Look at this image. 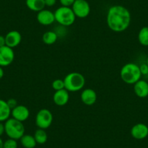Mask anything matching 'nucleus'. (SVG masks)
Segmentation results:
<instances>
[{"instance_id":"nucleus-1","label":"nucleus","mask_w":148,"mask_h":148,"mask_svg":"<svg viewBox=\"0 0 148 148\" xmlns=\"http://www.w3.org/2000/svg\"><path fill=\"white\" fill-rule=\"evenodd\" d=\"M132 16L129 10L122 5H113L107 12V25L115 32H123L129 28Z\"/></svg>"},{"instance_id":"nucleus-2","label":"nucleus","mask_w":148,"mask_h":148,"mask_svg":"<svg viewBox=\"0 0 148 148\" xmlns=\"http://www.w3.org/2000/svg\"><path fill=\"white\" fill-rule=\"evenodd\" d=\"M121 79L128 84H134L140 80L142 73L139 66L134 62H128L121 68L120 71Z\"/></svg>"},{"instance_id":"nucleus-3","label":"nucleus","mask_w":148,"mask_h":148,"mask_svg":"<svg viewBox=\"0 0 148 148\" xmlns=\"http://www.w3.org/2000/svg\"><path fill=\"white\" fill-rule=\"evenodd\" d=\"M63 81L65 84V89L71 92L82 90L86 84L84 76L78 72H72L67 74Z\"/></svg>"},{"instance_id":"nucleus-4","label":"nucleus","mask_w":148,"mask_h":148,"mask_svg":"<svg viewBox=\"0 0 148 148\" xmlns=\"http://www.w3.org/2000/svg\"><path fill=\"white\" fill-rule=\"evenodd\" d=\"M5 134L11 139L18 140L25 134V127L23 122L10 118L5 122Z\"/></svg>"},{"instance_id":"nucleus-5","label":"nucleus","mask_w":148,"mask_h":148,"mask_svg":"<svg viewBox=\"0 0 148 148\" xmlns=\"http://www.w3.org/2000/svg\"><path fill=\"white\" fill-rule=\"evenodd\" d=\"M54 13L55 21L63 26H70L76 21V17L71 8L61 6L58 8Z\"/></svg>"},{"instance_id":"nucleus-6","label":"nucleus","mask_w":148,"mask_h":148,"mask_svg":"<svg viewBox=\"0 0 148 148\" xmlns=\"http://www.w3.org/2000/svg\"><path fill=\"white\" fill-rule=\"evenodd\" d=\"M36 125L39 129H47L52 125L53 115L48 109H41L36 116Z\"/></svg>"},{"instance_id":"nucleus-7","label":"nucleus","mask_w":148,"mask_h":148,"mask_svg":"<svg viewBox=\"0 0 148 148\" xmlns=\"http://www.w3.org/2000/svg\"><path fill=\"white\" fill-rule=\"evenodd\" d=\"M71 8L76 18H86L91 11L90 5L86 0H75Z\"/></svg>"},{"instance_id":"nucleus-8","label":"nucleus","mask_w":148,"mask_h":148,"mask_svg":"<svg viewBox=\"0 0 148 148\" xmlns=\"http://www.w3.org/2000/svg\"><path fill=\"white\" fill-rule=\"evenodd\" d=\"M15 59V52L12 48L8 46L0 47V66L7 67L12 63Z\"/></svg>"},{"instance_id":"nucleus-9","label":"nucleus","mask_w":148,"mask_h":148,"mask_svg":"<svg viewBox=\"0 0 148 148\" xmlns=\"http://www.w3.org/2000/svg\"><path fill=\"white\" fill-rule=\"evenodd\" d=\"M36 20L38 23L42 25H52L55 22V13L49 10L44 9L37 12Z\"/></svg>"},{"instance_id":"nucleus-10","label":"nucleus","mask_w":148,"mask_h":148,"mask_svg":"<svg viewBox=\"0 0 148 148\" xmlns=\"http://www.w3.org/2000/svg\"><path fill=\"white\" fill-rule=\"evenodd\" d=\"M12 118L19 121L21 122H24L29 118L30 111L28 108L25 105H17L15 108L11 110Z\"/></svg>"},{"instance_id":"nucleus-11","label":"nucleus","mask_w":148,"mask_h":148,"mask_svg":"<svg viewBox=\"0 0 148 148\" xmlns=\"http://www.w3.org/2000/svg\"><path fill=\"white\" fill-rule=\"evenodd\" d=\"M131 134L135 139L142 140L148 136V126L142 123H136L132 126Z\"/></svg>"},{"instance_id":"nucleus-12","label":"nucleus","mask_w":148,"mask_h":148,"mask_svg":"<svg viewBox=\"0 0 148 148\" xmlns=\"http://www.w3.org/2000/svg\"><path fill=\"white\" fill-rule=\"evenodd\" d=\"M5 37L6 46L12 49L18 47L22 41V36L18 31H9Z\"/></svg>"},{"instance_id":"nucleus-13","label":"nucleus","mask_w":148,"mask_h":148,"mask_svg":"<svg viewBox=\"0 0 148 148\" xmlns=\"http://www.w3.org/2000/svg\"><path fill=\"white\" fill-rule=\"evenodd\" d=\"M81 99L84 105L91 106L96 102L97 99V95L96 92L92 89H84L81 94Z\"/></svg>"},{"instance_id":"nucleus-14","label":"nucleus","mask_w":148,"mask_h":148,"mask_svg":"<svg viewBox=\"0 0 148 148\" xmlns=\"http://www.w3.org/2000/svg\"><path fill=\"white\" fill-rule=\"evenodd\" d=\"M69 92L65 89L55 91L53 95V102L58 106H64L69 101Z\"/></svg>"},{"instance_id":"nucleus-15","label":"nucleus","mask_w":148,"mask_h":148,"mask_svg":"<svg viewBox=\"0 0 148 148\" xmlns=\"http://www.w3.org/2000/svg\"><path fill=\"white\" fill-rule=\"evenodd\" d=\"M134 91L138 97H147L148 96V83L146 81L140 79L134 84Z\"/></svg>"},{"instance_id":"nucleus-16","label":"nucleus","mask_w":148,"mask_h":148,"mask_svg":"<svg viewBox=\"0 0 148 148\" xmlns=\"http://www.w3.org/2000/svg\"><path fill=\"white\" fill-rule=\"evenodd\" d=\"M11 110L7 101L0 99V122H5L10 119Z\"/></svg>"},{"instance_id":"nucleus-17","label":"nucleus","mask_w":148,"mask_h":148,"mask_svg":"<svg viewBox=\"0 0 148 148\" xmlns=\"http://www.w3.org/2000/svg\"><path fill=\"white\" fill-rule=\"evenodd\" d=\"M25 5L27 8L34 12H39L45 9V0H25Z\"/></svg>"},{"instance_id":"nucleus-18","label":"nucleus","mask_w":148,"mask_h":148,"mask_svg":"<svg viewBox=\"0 0 148 148\" xmlns=\"http://www.w3.org/2000/svg\"><path fill=\"white\" fill-rule=\"evenodd\" d=\"M20 140L24 148H34L37 145L34 136L31 134H24Z\"/></svg>"},{"instance_id":"nucleus-19","label":"nucleus","mask_w":148,"mask_h":148,"mask_svg":"<svg viewBox=\"0 0 148 148\" xmlns=\"http://www.w3.org/2000/svg\"><path fill=\"white\" fill-rule=\"evenodd\" d=\"M58 40V34L55 31H49L45 32L42 36V41L47 45H52Z\"/></svg>"},{"instance_id":"nucleus-20","label":"nucleus","mask_w":148,"mask_h":148,"mask_svg":"<svg viewBox=\"0 0 148 148\" xmlns=\"http://www.w3.org/2000/svg\"><path fill=\"white\" fill-rule=\"evenodd\" d=\"M34 138H35V140L37 144H39V145H43L45 144L47 141L48 136L47 132H45V129H38L35 132L34 135Z\"/></svg>"},{"instance_id":"nucleus-21","label":"nucleus","mask_w":148,"mask_h":148,"mask_svg":"<svg viewBox=\"0 0 148 148\" xmlns=\"http://www.w3.org/2000/svg\"><path fill=\"white\" fill-rule=\"evenodd\" d=\"M138 41L142 46H148V26L141 28L138 34Z\"/></svg>"},{"instance_id":"nucleus-22","label":"nucleus","mask_w":148,"mask_h":148,"mask_svg":"<svg viewBox=\"0 0 148 148\" xmlns=\"http://www.w3.org/2000/svg\"><path fill=\"white\" fill-rule=\"evenodd\" d=\"M52 86L54 90L58 91L61 90V89H65V84H64V81L62 79H55L53 81L52 84Z\"/></svg>"},{"instance_id":"nucleus-23","label":"nucleus","mask_w":148,"mask_h":148,"mask_svg":"<svg viewBox=\"0 0 148 148\" xmlns=\"http://www.w3.org/2000/svg\"><path fill=\"white\" fill-rule=\"evenodd\" d=\"M18 146L17 140L9 138L4 142L3 148H18Z\"/></svg>"},{"instance_id":"nucleus-24","label":"nucleus","mask_w":148,"mask_h":148,"mask_svg":"<svg viewBox=\"0 0 148 148\" xmlns=\"http://www.w3.org/2000/svg\"><path fill=\"white\" fill-rule=\"evenodd\" d=\"M75 0H60V3L62 7L71 8L73 5Z\"/></svg>"},{"instance_id":"nucleus-25","label":"nucleus","mask_w":148,"mask_h":148,"mask_svg":"<svg viewBox=\"0 0 148 148\" xmlns=\"http://www.w3.org/2000/svg\"><path fill=\"white\" fill-rule=\"evenodd\" d=\"M139 69H140V72L142 75H147L148 74V65L147 63L142 64L139 66Z\"/></svg>"},{"instance_id":"nucleus-26","label":"nucleus","mask_w":148,"mask_h":148,"mask_svg":"<svg viewBox=\"0 0 148 148\" xmlns=\"http://www.w3.org/2000/svg\"><path fill=\"white\" fill-rule=\"evenodd\" d=\"M7 102H8V105H9V107L10 108V109H13L14 108H15V107L18 105V102H17V100L15 99H14V98H11V99H8V101H7Z\"/></svg>"},{"instance_id":"nucleus-27","label":"nucleus","mask_w":148,"mask_h":148,"mask_svg":"<svg viewBox=\"0 0 148 148\" xmlns=\"http://www.w3.org/2000/svg\"><path fill=\"white\" fill-rule=\"evenodd\" d=\"M45 5L47 7H53L56 4L57 0H45Z\"/></svg>"},{"instance_id":"nucleus-28","label":"nucleus","mask_w":148,"mask_h":148,"mask_svg":"<svg viewBox=\"0 0 148 148\" xmlns=\"http://www.w3.org/2000/svg\"><path fill=\"white\" fill-rule=\"evenodd\" d=\"M5 133V123L3 122H0V137Z\"/></svg>"},{"instance_id":"nucleus-29","label":"nucleus","mask_w":148,"mask_h":148,"mask_svg":"<svg viewBox=\"0 0 148 148\" xmlns=\"http://www.w3.org/2000/svg\"><path fill=\"white\" fill-rule=\"evenodd\" d=\"M5 45H6V42H5V37L2 35H0V47L5 46Z\"/></svg>"},{"instance_id":"nucleus-30","label":"nucleus","mask_w":148,"mask_h":148,"mask_svg":"<svg viewBox=\"0 0 148 148\" xmlns=\"http://www.w3.org/2000/svg\"><path fill=\"white\" fill-rule=\"evenodd\" d=\"M4 75H5V71H4L2 67L0 66V79H2L3 78Z\"/></svg>"},{"instance_id":"nucleus-31","label":"nucleus","mask_w":148,"mask_h":148,"mask_svg":"<svg viewBox=\"0 0 148 148\" xmlns=\"http://www.w3.org/2000/svg\"><path fill=\"white\" fill-rule=\"evenodd\" d=\"M3 145H4L3 140L2 139V138L0 137V148H3Z\"/></svg>"},{"instance_id":"nucleus-32","label":"nucleus","mask_w":148,"mask_h":148,"mask_svg":"<svg viewBox=\"0 0 148 148\" xmlns=\"http://www.w3.org/2000/svg\"><path fill=\"white\" fill-rule=\"evenodd\" d=\"M147 64V65H148V57H147V62H146Z\"/></svg>"}]
</instances>
